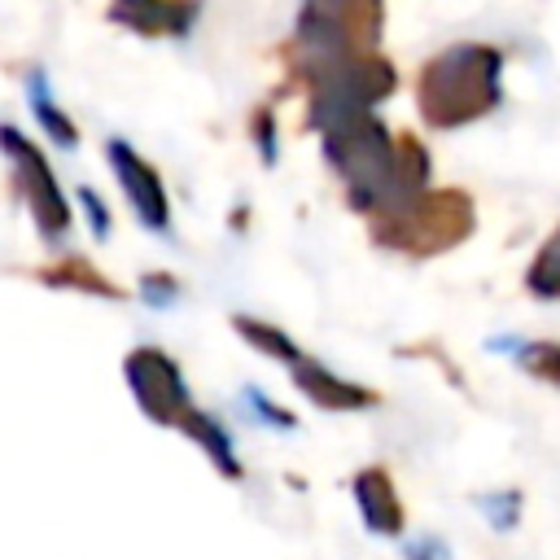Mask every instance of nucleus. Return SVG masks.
I'll return each mask as SVG.
<instances>
[{
  "instance_id": "nucleus-7",
  "label": "nucleus",
  "mask_w": 560,
  "mask_h": 560,
  "mask_svg": "<svg viewBox=\"0 0 560 560\" xmlns=\"http://www.w3.org/2000/svg\"><path fill=\"white\" fill-rule=\"evenodd\" d=\"M521 363H525L529 376H538L547 385H560V346H529L521 354Z\"/></svg>"
},
{
  "instance_id": "nucleus-2",
  "label": "nucleus",
  "mask_w": 560,
  "mask_h": 560,
  "mask_svg": "<svg viewBox=\"0 0 560 560\" xmlns=\"http://www.w3.org/2000/svg\"><path fill=\"white\" fill-rule=\"evenodd\" d=\"M350 499L368 534L376 538H402L407 534V508L394 486V472L385 464H368L350 477Z\"/></svg>"
},
{
  "instance_id": "nucleus-6",
  "label": "nucleus",
  "mask_w": 560,
  "mask_h": 560,
  "mask_svg": "<svg viewBox=\"0 0 560 560\" xmlns=\"http://www.w3.org/2000/svg\"><path fill=\"white\" fill-rule=\"evenodd\" d=\"M477 503H481L486 521H490L499 534L516 529V521H521V494H516V490H494V494H481Z\"/></svg>"
},
{
  "instance_id": "nucleus-1",
  "label": "nucleus",
  "mask_w": 560,
  "mask_h": 560,
  "mask_svg": "<svg viewBox=\"0 0 560 560\" xmlns=\"http://www.w3.org/2000/svg\"><path fill=\"white\" fill-rule=\"evenodd\" d=\"M122 372H127V385H131L140 411H144L153 424L179 429V420L192 411V398H188V385H184L179 368H175L162 350L140 346L136 354H127Z\"/></svg>"
},
{
  "instance_id": "nucleus-3",
  "label": "nucleus",
  "mask_w": 560,
  "mask_h": 560,
  "mask_svg": "<svg viewBox=\"0 0 560 560\" xmlns=\"http://www.w3.org/2000/svg\"><path fill=\"white\" fill-rule=\"evenodd\" d=\"M293 381H298V389L315 402V407H324V411H363V407H372L376 402V394L372 389H363V385H354V381H346V376H332L328 368H319V363H311V359H293Z\"/></svg>"
},
{
  "instance_id": "nucleus-8",
  "label": "nucleus",
  "mask_w": 560,
  "mask_h": 560,
  "mask_svg": "<svg viewBox=\"0 0 560 560\" xmlns=\"http://www.w3.org/2000/svg\"><path fill=\"white\" fill-rule=\"evenodd\" d=\"M402 560H451V547L442 538H433V534H420V538H411L402 547Z\"/></svg>"
},
{
  "instance_id": "nucleus-4",
  "label": "nucleus",
  "mask_w": 560,
  "mask_h": 560,
  "mask_svg": "<svg viewBox=\"0 0 560 560\" xmlns=\"http://www.w3.org/2000/svg\"><path fill=\"white\" fill-rule=\"evenodd\" d=\"M109 158H114V166H118V179H122L127 192H131L136 214H140L149 228H166V201H162V184H158V175H153L127 144H109Z\"/></svg>"
},
{
  "instance_id": "nucleus-9",
  "label": "nucleus",
  "mask_w": 560,
  "mask_h": 560,
  "mask_svg": "<svg viewBox=\"0 0 560 560\" xmlns=\"http://www.w3.org/2000/svg\"><path fill=\"white\" fill-rule=\"evenodd\" d=\"M245 398H249V402H254V411H258V416H262V420H267V424H276V429H293V416H289V411H284V407H276V402H271V398H262V394H254V389H249V394H245Z\"/></svg>"
},
{
  "instance_id": "nucleus-5",
  "label": "nucleus",
  "mask_w": 560,
  "mask_h": 560,
  "mask_svg": "<svg viewBox=\"0 0 560 560\" xmlns=\"http://www.w3.org/2000/svg\"><path fill=\"white\" fill-rule=\"evenodd\" d=\"M179 433H184L192 446H201V455L214 464L219 477H228V481H241V477H245V468H241V459H236V446H232V433H228L214 416H206L201 407H192V411L179 420Z\"/></svg>"
}]
</instances>
